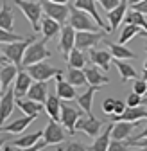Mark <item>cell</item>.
Instances as JSON below:
<instances>
[{"label":"cell","mask_w":147,"mask_h":151,"mask_svg":"<svg viewBox=\"0 0 147 151\" xmlns=\"http://www.w3.org/2000/svg\"><path fill=\"white\" fill-rule=\"evenodd\" d=\"M66 58H68V67H74V68H84L86 60H84L83 50H79V49L74 47V49L70 50V54L66 56Z\"/></svg>","instance_id":"cell-35"},{"label":"cell","mask_w":147,"mask_h":151,"mask_svg":"<svg viewBox=\"0 0 147 151\" xmlns=\"http://www.w3.org/2000/svg\"><path fill=\"white\" fill-rule=\"evenodd\" d=\"M25 97H29V99H32V101H38V103L45 104V101H47V97H49V86H47V81H34V83L31 85V88H29V92H27Z\"/></svg>","instance_id":"cell-17"},{"label":"cell","mask_w":147,"mask_h":151,"mask_svg":"<svg viewBox=\"0 0 147 151\" xmlns=\"http://www.w3.org/2000/svg\"><path fill=\"white\" fill-rule=\"evenodd\" d=\"M0 27L7 29V31H13V11L7 6V2L2 6V9H0Z\"/></svg>","instance_id":"cell-36"},{"label":"cell","mask_w":147,"mask_h":151,"mask_svg":"<svg viewBox=\"0 0 147 151\" xmlns=\"http://www.w3.org/2000/svg\"><path fill=\"white\" fill-rule=\"evenodd\" d=\"M120 119H124V121H142V119H147V108L143 104L127 106Z\"/></svg>","instance_id":"cell-30"},{"label":"cell","mask_w":147,"mask_h":151,"mask_svg":"<svg viewBox=\"0 0 147 151\" xmlns=\"http://www.w3.org/2000/svg\"><path fill=\"white\" fill-rule=\"evenodd\" d=\"M61 149H65V151H86V149H90V147H86V146H83V144H79V142H70V144L63 146Z\"/></svg>","instance_id":"cell-42"},{"label":"cell","mask_w":147,"mask_h":151,"mask_svg":"<svg viewBox=\"0 0 147 151\" xmlns=\"http://www.w3.org/2000/svg\"><path fill=\"white\" fill-rule=\"evenodd\" d=\"M136 2H142V0H129V4L133 6V4H136Z\"/></svg>","instance_id":"cell-53"},{"label":"cell","mask_w":147,"mask_h":151,"mask_svg":"<svg viewBox=\"0 0 147 151\" xmlns=\"http://www.w3.org/2000/svg\"><path fill=\"white\" fill-rule=\"evenodd\" d=\"M74 88H76V86L63 79V74H58L56 76V93L59 96L61 101H72V99L77 97V93H76V90H74Z\"/></svg>","instance_id":"cell-14"},{"label":"cell","mask_w":147,"mask_h":151,"mask_svg":"<svg viewBox=\"0 0 147 151\" xmlns=\"http://www.w3.org/2000/svg\"><path fill=\"white\" fill-rule=\"evenodd\" d=\"M43 137V131H34V133H27V135H22L13 140V146L20 147V149H31L36 142Z\"/></svg>","instance_id":"cell-27"},{"label":"cell","mask_w":147,"mask_h":151,"mask_svg":"<svg viewBox=\"0 0 147 151\" xmlns=\"http://www.w3.org/2000/svg\"><path fill=\"white\" fill-rule=\"evenodd\" d=\"M2 146H4V139H0V149H2Z\"/></svg>","instance_id":"cell-54"},{"label":"cell","mask_w":147,"mask_h":151,"mask_svg":"<svg viewBox=\"0 0 147 151\" xmlns=\"http://www.w3.org/2000/svg\"><path fill=\"white\" fill-rule=\"evenodd\" d=\"M25 70L32 76L34 81H49L50 78H56L58 74H63L61 70L54 68L52 65H49L45 61H38L34 65H29V67H25Z\"/></svg>","instance_id":"cell-6"},{"label":"cell","mask_w":147,"mask_h":151,"mask_svg":"<svg viewBox=\"0 0 147 151\" xmlns=\"http://www.w3.org/2000/svg\"><path fill=\"white\" fill-rule=\"evenodd\" d=\"M102 111L106 113V115H111V113L115 111V99H111V97L104 99L102 101Z\"/></svg>","instance_id":"cell-40"},{"label":"cell","mask_w":147,"mask_h":151,"mask_svg":"<svg viewBox=\"0 0 147 151\" xmlns=\"http://www.w3.org/2000/svg\"><path fill=\"white\" fill-rule=\"evenodd\" d=\"M34 42V38H24V40H18V42H11V43H2L0 49L2 52L9 58L11 63H14L18 68L22 70V61H24V56H25V50L27 47Z\"/></svg>","instance_id":"cell-3"},{"label":"cell","mask_w":147,"mask_h":151,"mask_svg":"<svg viewBox=\"0 0 147 151\" xmlns=\"http://www.w3.org/2000/svg\"><path fill=\"white\" fill-rule=\"evenodd\" d=\"M145 50H147V47H145Z\"/></svg>","instance_id":"cell-56"},{"label":"cell","mask_w":147,"mask_h":151,"mask_svg":"<svg viewBox=\"0 0 147 151\" xmlns=\"http://www.w3.org/2000/svg\"><path fill=\"white\" fill-rule=\"evenodd\" d=\"M0 45H2V43H0Z\"/></svg>","instance_id":"cell-57"},{"label":"cell","mask_w":147,"mask_h":151,"mask_svg":"<svg viewBox=\"0 0 147 151\" xmlns=\"http://www.w3.org/2000/svg\"><path fill=\"white\" fill-rule=\"evenodd\" d=\"M84 74H86V79H88V85H91V86H104V85H108L109 83V78L108 76H104L99 68H97V65L95 67H90V68H84Z\"/></svg>","instance_id":"cell-23"},{"label":"cell","mask_w":147,"mask_h":151,"mask_svg":"<svg viewBox=\"0 0 147 151\" xmlns=\"http://www.w3.org/2000/svg\"><path fill=\"white\" fill-rule=\"evenodd\" d=\"M16 106L20 108L25 115H34V117H38V113L41 111V108H43V104L41 103H38V101H32V99H29V97H16Z\"/></svg>","instance_id":"cell-22"},{"label":"cell","mask_w":147,"mask_h":151,"mask_svg":"<svg viewBox=\"0 0 147 151\" xmlns=\"http://www.w3.org/2000/svg\"><path fill=\"white\" fill-rule=\"evenodd\" d=\"M66 81L74 86H84L88 83L86 79V74L83 68H74V67H68V72H66Z\"/></svg>","instance_id":"cell-33"},{"label":"cell","mask_w":147,"mask_h":151,"mask_svg":"<svg viewBox=\"0 0 147 151\" xmlns=\"http://www.w3.org/2000/svg\"><path fill=\"white\" fill-rule=\"evenodd\" d=\"M91 16L90 13L76 7V4H72L70 6V16H68V24L76 29V31H104L99 27V24L95 20H91Z\"/></svg>","instance_id":"cell-1"},{"label":"cell","mask_w":147,"mask_h":151,"mask_svg":"<svg viewBox=\"0 0 147 151\" xmlns=\"http://www.w3.org/2000/svg\"><path fill=\"white\" fill-rule=\"evenodd\" d=\"M76 7H79V9H83V11L90 13L91 16H93V20L99 24V27H101V29H104V31H111V29H109V27L104 24L102 18H101L99 11H97V7H95V0H76Z\"/></svg>","instance_id":"cell-18"},{"label":"cell","mask_w":147,"mask_h":151,"mask_svg":"<svg viewBox=\"0 0 147 151\" xmlns=\"http://www.w3.org/2000/svg\"><path fill=\"white\" fill-rule=\"evenodd\" d=\"M97 90H99V86H91V85H90V88H88L84 93H81V96L76 97L79 108L86 113V115H93V111H91V104H93V96H95Z\"/></svg>","instance_id":"cell-19"},{"label":"cell","mask_w":147,"mask_h":151,"mask_svg":"<svg viewBox=\"0 0 147 151\" xmlns=\"http://www.w3.org/2000/svg\"><path fill=\"white\" fill-rule=\"evenodd\" d=\"M43 139L47 140L49 146L63 142V139H65V129H63V126L59 124V121H52V119H50V122H49V124L45 126V129H43Z\"/></svg>","instance_id":"cell-13"},{"label":"cell","mask_w":147,"mask_h":151,"mask_svg":"<svg viewBox=\"0 0 147 151\" xmlns=\"http://www.w3.org/2000/svg\"><path fill=\"white\" fill-rule=\"evenodd\" d=\"M142 79L147 81V68H143V72H142Z\"/></svg>","instance_id":"cell-51"},{"label":"cell","mask_w":147,"mask_h":151,"mask_svg":"<svg viewBox=\"0 0 147 151\" xmlns=\"http://www.w3.org/2000/svg\"><path fill=\"white\" fill-rule=\"evenodd\" d=\"M124 20H126L127 24H135V25L142 27L143 31H147V18H145V14H143V13H140V11H136V9L127 11Z\"/></svg>","instance_id":"cell-34"},{"label":"cell","mask_w":147,"mask_h":151,"mask_svg":"<svg viewBox=\"0 0 147 151\" xmlns=\"http://www.w3.org/2000/svg\"><path fill=\"white\" fill-rule=\"evenodd\" d=\"M14 4L25 14L27 22L31 24L34 32L41 31V13H43L41 0H38V2H31V0H14Z\"/></svg>","instance_id":"cell-2"},{"label":"cell","mask_w":147,"mask_h":151,"mask_svg":"<svg viewBox=\"0 0 147 151\" xmlns=\"http://www.w3.org/2000/svg\"><path fill=\"white\" fill-rule=\"evenodd\" d=\"M47 58H50V50L47 49V40H45V38H43V40H34L27 47V50H25L22 65L29 67V65H34V63H38V61H43Z\"/></svg>","instance_id":"cell-4"},{"label":"cell","mask_w":147,"mask_h":151,"mask_svg":"<svg viewBox=\"0 0 147 151\" xmlns=\"http://www.w3.org/2000/svg\"><path fill=\"white\" fill-rule=\"evenodd\" d=\"M133 92L140 93V96H145V93H147V81H145V79H135Z\"/></svg>","instance_id":"cell-39"},{"label":"cell","mask_w":147,"mask_h":151,"mask_svg":"<svg viewBox=\"0 0 147 151\" xmlns=\"http://www.w3.org/2000/svg\"><path fill=\"white\" fill-rule=\"evenodd\" d=\"M102 128V122L99 119H95V115H88V117H79L77 124H76V129L77 131H83L88 137L95 139L99 135V131Z\"/></svg>","instance_id":"cell-10"},{"label":"cell","mask_w":147,"mask_h":151,"mask_svg":"<svg viewBox=\"0 0 147 151\" xmlns=\"http://www.w3.org/2000/svg\"><path fill=\"white\" fill-rule=\"evenodd\" d=\"M147 137V126L143 128V131H142V133H138L136 137H129V139H127V144H129V142H133V140H138V139H145Z\"/></svg>","instance_id":"cell-47"},{"label":"cell","mask_w":147,"mask_h":151,"mask_svg":"<svg viewBox=\"0 0 147 151\" xmlns=\"http://www.w3.org/2000/svg\"><path fill=\"white\" fill-rule=\"evenodd\" d=\"M31 85H32V76L27 70H20L16 76V79H14V86H13L16 97H25Z\"/></svg>","instance_id":"cell-15"},{"label":"cell","mask_w":147,"mask_h":151,"mask_svg":"<svg viewBox=\"0 0 147 151\" xmlns=\"http://www.w3.org/2000/svg\"><path fill=\"white\" fill-rule=\"evenodd\" d=\"M81 117V110L70 106L68 103H61V117H59V122L65 126V129L68 131V133H76V124Z\"/></svg>","instance_id":"cell-8"},{"label":"cell","mask_w":147,"mask_h":151,"mask_svg":"<svg viewBox=\"0 0 147 151\" xmlns=\"http://www.w3.org/2000/svg\"><path fill=\"white\" fill-rule=\"evenodd\" d=\"M106 45L109 47V52H111L113 58L117 60H133L135 52H131L127 47H124L122 43H113V42H106Z\"/></svg>","instance_id":"cell-31"},{"label":"cell","mask_w":147,"mask_h":151,"mask_svg":"<svg viewBox=\"0 0 147 151\" xmlns=\"http://www.w3.org/2000/svg\"><path fill=\"white\" fill-rule=\"evenodd\" d=\"M14 104H16V93H14V88H7L6 93L0 97V128L4 126V122L7 121V117L13 113Z\"/></svg>","instance_id":"cell-9"},{"label":"cell","mask_w":147,"mask_h":151,"mask_svg":"<svg viewBox=\"0 0 147 151\" xmlns=\"http://www.w3.org/2000/svg\"><path fill=\"white\" fill-rule=\"evenodd\" d=\"M97 2H99L106 11H111V9H115V7L120 4V0H97Z\"/></svg>","instance_id":"cell-43"},{"label":"cell","mask_w":147,"mask_h":151,"mask_svg":"<svg viewBox=\"0 0 147 151\" xmlns=\"http://www.w3.org/2000/svg\"><path fill=\"white\" fill-rule=\"evenodd\" d=\"M76 29H74L70 24H66V25H63V29H61V38H59V52L65 56L70 54V50L76 47Z\"/></svg>","instance_id":"cell-12"},{"label":"cell","mask_w":147,"mask_h":151,"mask_svg":"<svg viewBox=\"0 0 147 151\" xmlns=\"http://www.w3.org/2000/svg\"><path fill=\"white\" fill-rule=\"evenodd\" d=\"M41 7H43V13L47 16L58 20L61 25H66L68 16H70V6H66V4H56V2H50V0H41Z\"/></svg>","instance_id":"cell-5"},{"label":"cell","mask_w":147,"mask_h":151,"mask_svg":"<svg viewBox=\"0 0 147 151\" xmlns=\"http://www.w3.org/2000/svg\"><path fill=\"white\" fill-rule=\"evenodd\" d=\"M127 4H129V0H120V4L111 9V11H108V22H109V29L111 31H117L118 25L122 24V20L126 18V7Z\"/></svg>","instance_id":"cell-16"},{"label":"cell","mask_w":147,"mask_h":151,"mask_svg":"<svg viewBox=\"0 0 147 151\" xmlns=\"http://www.w3.org/2000/svg\"><path fill=\"white\" fill-rule=\"evenodd\" d=\"M50 2H56V4H66L68 0H50Z\"/></svg>","instance_id":"cell-50"},{"label":"cell","mask_w":147,"mask_h":151,"mask_svg":"<svg viewBox=\"0 0 147 151\" xmlns=\"http://www.w3.org/2000/svg\"><path fill=\"white\" fill-rule=\"evenodd\" d=\"M43 106H45V111L49 113V117L52 121H59V117H61V99H59L58 93L56 96H49Z\"/></svg>","instance_id":"cell-26"},{"label":"cell","mask_w":147,"mask_h":151,"mask_svg":"<svg viewBox=\"0 0 147 151\" xmlns=\"http://www.w3.org/2000/svg\"><path fill=\"white\" fill-rule=\"evenodd\" d=\"M4 92H6V90H4V86H2V79H0V97L4 96Z\"/></svg>","instance_id":"cell-49"},{"label":"cell","mask_w":147,"mask_h":151,"mask_svg":"<svg viewBox=\"0 0 147 151\" xmlns=\"http://www.w3.org/2000/svg\"><path fill=\"white\" fill-rule=\"evenodd\" d=\"M129 146H136V147H143V149H147V137H145V139L133 140V142H129Z\"/></svg>","instance_id":"cell-46"},{"label":"cell","mask_w":147,"mask_h":151,"mask_svg":"<svg viewBox=\"0 0 147 151\" xmlns=\"http://www.w3.org/2000/svg\"><path fill=\"white\" fill-rule=\"evenodd\" d=\"M140 124V121H115L113 122V131H111V139H117V140H127L131 137L133 129Z\"/></svg>","instance_id":"cell-11"},{"label":"cell","mask_w":147,"mask_h":151,"mask_svg":"<svg viewBox=\"0 0 147 151\" xmlns=\"http://www.w3.org/2000/svg\"><path fill=\"white\" fill-rule=\"evenodd\" d=\"M142 99H143V96L133 92V93H129V97H127L126 103H127V106H138V104H142Z\"/></svg>","instance_id":"cell-41"},{"label":"cell","mask_w":147,"mask_h":151,"mask_svg":"<svg viewBox=\"0 0 147 151\" xmlns=\"http://www.w3.org/2000/svg\"><path fill=\"white\" fill-rule=\"evenodd\" d=\"M113 63H115V67H117V70H118V74H120L122 83L129 81V79H136V70H135L129 63H126L124 60H117V58H113Z\"/></svg>","instance_id":"cell-29"},{"label":"cell","mask_w":147,"mask_h":151,"mask_svg":"<svg viewBox=\"0 0 147 151\" xmlns=\"http://www.w3.org/2000/svg\"><path fill=\"white\" fill-rule=\"evenodd\" d=\"M104 31H77L76 32V49L79 50H88L91 47H95L102 38Z\"/></svg>","instance_id":"cell-7"},{"label":"cell","mask_w":147,"mask_h":151,"mask_svg":"<svg viewBox=\"0 0 147 151\" xmlns=\"http://www.w3.org/2000/svg\"><path fill=\"white\" fill-rule=\"evenodd\" d=\"M7 61H9V58L2 52V54H0V67H2V65H7Z\"/></svg>","instance_id":"cell-48"},{"label":"cell","mask_w":147,"mask_h":151,"mask_svg":"<svg viewBox=\"0 0 147 151\" xmlns=\"http://www.w3.org/2000/svg\"><path fill=\"white\" fill-rule=\"evenodd\" d=\"M126 108H127V103H124V101H120V99H115V115H118V117H122V113L126 111Z\"/></svg>","instance_id":"cell-44"},{"label":"cell","mask_w":147,"mask_h":151,"mask_svg":"<svg viewBox=\"0 0 147 151\" xmlns=\"http://www.w3.org/2000/svg\"><path fill=\"white\" fill-rule=\"evenodd\" d=\"M18 40H24V38L20 34H14L13 31L0 27V43H11V42H18Z\"/></svg>","instance_id":"cell-37"},{"label":"cell","mask_w":147,"mask_h":151,"mask_svg":"<svg viewBox=\"0 0 147 151\" xmlns=\"http://www.w3.org/2000/svg\"><path fill=\"white\" fill-rule=\"evenodd\" d=\"M142 104H143V106H147V93H145L143 99H142Z\"/></svg>","instance_id":"cell-52"},{"label":"cell","mask_w":147,"mask_h":151,"mask_svg":"<svg viewBox=\"0 0 147 151\" xmlns=\"http://www.w3.org/2000/svg\"><path fill=\"white\" fill-rule=\"evenodd\" d=\"M18 72H20V68H18L14 63H13V65H2V67H0V79H2V86H4V90H7L9 85L16 79Z\"/></svg>","instance_id":"cell-28"},{"label":"cell","mask_w":147,"mask_h":151,"mask_svg":"<svg viewBox=\"0 0 147 151\" xmlns=\"http://www.w3.org/2000/svg\"><path fill=\"white\" fill-rule=\"evenodd\" d=\"M90 58H91V61H93V65H97L102 70H109V65H111V61H113L111 52H108V50H93L91 49L90 50Z\"/></svg>","instance_id":"cell-24"},{"label":"cell","mask_w":147,"mask_h":151,"mask_svg":"<svg viewBox=\"0 0 147 151\" xmlns=\"http://www.w3.org/2000/svg\"><path fill=\"white\" fill-rule=\"evenodd\" d=\"M36 117L34 115H24L20 119H14L13 122L9 124H4L2 128H0V131H6V133H22V131L34 121Z\"/></svg>","instance_id":"cell-20"},{"label":"cell","mask_w":147,"mask_h":151,"mask_svg":"<svg viewBox=\"0 0 147 151\" xmlns=\"http://www.w3.org/2000/svg\"><path fill=\"white\" fill-rule=\"evenodd\" d=\"M136 34H142V36H147V31H143L142 27H138V25H135V24H127L124 29H122V32H120V36H118V43H122V45H126L127 42L131 40V38H135Z\"/></svg>","instance_id":"cell-32"},{"label":"cell","mask_w":147,"mask_h":151,"mask_svg":"<svg viewBox=\"0 0 147 151\" xmlns=\"http://www.w3.org/2000/svg\"><path fill=\"white\" fill-rule=\"evenodd\" d=\"M129 147L127 140H117V139H111L109 140V146H108V151H126Z\"/></svg>","instance_id":"cell-38"},{"label":"cell","mask_w":147,"mask_h":151,"mask_svg":"<svg viewBox=\"0 0 147 151\" xmlns=\"http://www.w3.org/2000/svg\"><path fill=\"white\" fill-rule=\"evenodd\" d=\"M113 122L115 121H111L108 126H106V129L102 131V133L93 140V144H91V147L90 149H93V151H106L108 149V146H109V140H111V131H113Z\"/></svg>","instance_id":"cell-25"},{"label":"cell","mask_w":147,"mask_h":151,"mask_svg":"<svg viewBox=\"0 0 147 151\" xmlns=\"http://www.w3.org/2000/svg\"><path fill=\"white\" fill-rule=\"evenodd\" d=\"M61 29H63V25L58 20H54V18H50L47 14H45V18H41V32H43L45 40H52L58 32H61Z\"/></svg>","instance_id":"cell-21"},{"label":"cell","mask_w":147,"mask_h":151,"mask_svg":"<svg viewBox=\"0 0 147 151\" xmlns=\"http://www.w3.org/2000/svg\"><path fill=\"white\" fill-rule=\"evenodd\" d=\"M143 68H147V60H145V61H143Z\"/></svg>","instance_id":"cell-55"},{"label":"cell","mask_w":147,"mask_h":151,"mask_svg":"<svg viewBox=\"0 0 147 151\" xmlns=\"http://www.w3.org/2000/svg\"><path fill=\"white\" fill-rule=\"evenodd\" d=\"M133 9H136V11H140V13L147 14V0H142V2L133 4Z\"/></svg>","instance_id":"cell-45"}]
</instances>
